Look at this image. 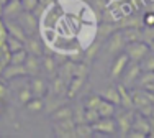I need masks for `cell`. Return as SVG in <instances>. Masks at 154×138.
Segmentation results:
<instances>
[{"label": "cell", "mask_w": 154, "mask_h": 138, "mask_svg": "<svg viewBox=\"0 0 154 138\" xmlns=\"http://www.w3.org/2000/svg\"><path fill=\"white\" fill-rule=\"evenodd\" d=\"M92 128L94 132H105L108 135H113V133H116V122L112 117H105L92 123Z\"/></svg>", "instance_id": "3957f363"}, {"label": "cell", "mask_w": 154, "mask_h": 138, "mask_svg": "<svg viewBox=\"0 0 154 138\" xmlns=\"http://www.w3.org/2000/svg\"><path fill=\"white\" fill-rule=\"evenodd\" d=\"M141 64L136 63V61H131V64L126 66V74H125V81H123V86H128L131 82H134L136 79L139 77L141 74Z\"/></svg>", "instance_id": "52a82bcc"}, {"label": "cell", "mask_w": 154, "mask_h": 138, "mask_svg": "<svg viewBox=\"0 0 154 138\" xmlns=\"http://www.w3.org/2000/svg\"><path fill=\"white\" fill-rule=\"evenodd\" d=\"M87 66L85 64H74V71H72V76H79V77H85L87 76Z\"/></svg>", "instance_id": "4dcf8cb0"}, {"label": "cell", "mask_w": 154, "mask_h": 138, "mask_svg": "<svg viewBox=\"0 0 154 138\" xmlns=\"http://www.w3.org/2000/svg\"><path fill=\"white\" fill-rule=\"evenodd\" d=\"M5 96H7V89H5V86H3V84H0V99L5 97Z\"/></svg>", "instance_id": "ab89813d"}, {"label": "cell", "mask_w": 154, "mask_h": 138, "mask_svg": "<svg viewBox=\"0 0 154 138\" xmlns=\"http://www.w3.org/2000/svg\"><path fill=\"white\" fill-rule=\"evenodd\" d=\"M133 10H134V8L131 7V3H123V5L120 7V12H122V15H123V17H130Z\"/></svg>", "instance_id": "d590c367"}, {"label": "cell", "mask_w": 154, "mask_h": 138, "mask_svg": "<svg viewBox=\"0 0 154 138\" xmlns=\"http://www.w3.org/2000/svg\"><path fill=\"white\" fill-rule=\"evenodd\" d=\"M21 7L26 12H33L38 7V0H21Z\"/></svg>", "instance_id": "836d02e7"}, {"label": "cell", "mask_w": 154, "mask_h": 138, "mask_svg": "<svg viewBox=\"0 0 154 138\" xmlns=\"http://www.w3.org/2000/svg\"><path fill=\"white\" fill-rule=\"evenodd\" d=\"M0 2H2V3H7V2H8V0H0Z\"/></svg>", "instance_id": "b9f144b4"}, {"label": "cell", "mask_w": 154, "mask_h": 138, "mask_svg": "<svg viewBox=\"0 0 154 138\" xmlns=\"http://www.w3.org/2000/svg\"><path fill=\"white\" fill-rule=\"evenodd\" d=\"M18 23L21 25V28L25 30V33H28V35H33L36 31V27H38L36 17L33 15L31 12H26V10H23V12L18 15Z\"/></svg>", "instance_id": "7a4b0ae2"}, {"label": "cell", "mask_w": 154, "mask_h": 138, "mask_svg": "<svg viewBox=\"0 0 154 138\" xmlns=\"http://www.w3.org/2000/svg\"><path fill=\"white\" fill-rule=\"evenodd\" d=\"M116 89H118V92H120V105H123L125 108H131L134 104H133V97H131L130 92L126 90V86L118 84Z\"/></svg>", "instance_id": "4fadbf2b"}, {"label": "cell", "mask_w": 154, "mask_h": 138, "mask_svg": "<svg viewBox=\"0 0 154 138\" xmlns=\"http://www.w3.org/2000/svg\"><path fill=\"white\" fill-rule=\"evenodd\" d=\"M151 51L149 49V45L144 41H131L126 45V54L130 58V61H139L144 59V56H148V53Z\"/></svg>", "instance_id": "6da1fadb"}, {"label": "cell", "mask_w": 154, "mask_h": 138, "mask_svg": "<svg viewBox=\"0 0 154 138\" xmlns=\"http://www.w3.org/2000/svg\"><path fill=\"white\" fill-rule=\"evenodd\" d=\"M5 27H7V31H8V35L15 36V38H18L20 41L25 43V39H26V36H25V30L21 28V25L18 23V21L7 20V21H5Z\"/></svg>", "instance_id": "8fae6325"}, {"label": "cell", "mask_w": 154, "mask_h": 138, "mask_svg": "<svg viewBox=\"0 0 154 138\" xmlns=\"http://www.w3.org/2000/svg\"><path fill=\"white\" fill-rule=\"evenodd\" d=\"M43 64H45V69H46V72H54L56 71V61L53 59V58H49V56H46L45 59H43Z\"/></svg>", "instance_id": "1f68e13d"}, {"label": "cell", "mask_w": 154, "mask_h": 138, "mask_svg": "<svg viewBox=\"0 0 154 138\" xmlns=\"http://www.w3.org/2000/svg\"><path fill=\"white\" fill-rule=\"evenodd\" d=\"M92 125H89V123H80V125H75V136L79 138H89L92 136Z\"/></svg>", "instance_id": "ffe728a7"}, {"label": "cell", "mask_w": 154, "mask_h": 138, "mask_svg": "<svg viewBox=\"0 0 154 138\" xmlns=\"http://www.w3.org/2000/svg\"><path fill=\"white\" fill-rule=\"evenodd\" d=\"M54 120H66V118H72V108L71 107H59L57 110L53 112Z\"/></svg>", "instance_id": "44dd1931"}, {"label": "cell", "mask_w": 154, "mask_h": 138, "mask_svg": "<svg viewBox=\"0 0 154 138\" xmlns=\"http://www.w3.org/2000/svg\"><path fill=\"white\" fill-rule=\"evenodd\" d=\"M59 104H61V100H53V102H49V107H48V112H49V114H51V112L57 110V108L61 107Z\"/></svg>", "instance_id": "f35d334b"}, {"label": "cell", "mask_w": 154, "mask_h": 138, "mask_svg": "<svg viewBox=\"0 0 154 138\" xmlns=\"http://www.w3.org/2000/svg\"><path fill=\"white\" fill-rule=\"evenodd\" d=\"M143 20H144V27H154V13L152 12H149L148 15H144Z\"/></svg>", "instance_id": "8d00e7d4"}, {"label": "cell", "mask_w": 154, "mask_h": 138, "mask_svg": "<svg viewBox=\"0 0 154 138\" xmlns=\"http://www.w3.org/2000/svg\"><path fill=\"white\" fill-rule=\"evenodd\" d=\"M98 48H100V45H98V43H94V45H92V48H89V53H87V58H89V59H92V58L95 56V53L98 51Z\"/></svg>", "instance_id": "74e56055"}, {"label": "cell", "mask_w": 154, "mask_h": 138, "mask_svg": "<svg viewBox=\"0 0 154 138\" xmlns=\"http://www.w3.org/2000/svg\"><path fill=\"white\" fill-rule=\"evenodd\" d=\"M100 97H102L103 100L112 102L113 105H115V104L120 105V92H118V89H116V87H108V89L102 90Z\"/></svg>", "instance_id": "5bb4252c"}, {"label": "cell", "mask_w": 154, "mask_h": 138, "mask_svg": "<svg viewBox=\"0 0 154 138\" xmlns=\"http://www.w3.org/2000/svg\"><path fill=\"white\" fill-rule=\"evenodd\" d=\"M85 82V77H79V76H74V77L71 79V86H69L67 89V96L69 97H74L75 92L82 87V84Z\"/></svg>", "instance_id": "d6986e66"}, {"label": "cell", "mask_w": 154, "mask_h": 138, "mask_svg": "<svg viewBox=\"0 0 154 138\" xmlns=\"http://www.w3.org/2000/svg\"><path fill=\"white\" fill-rule=\"evenodd\" d=\"M98 114H100V117L102 118H105V117H113L115 115V105H113L112 102H108V100H103L102 99V102L100 105H98Z\"/></svg>", "instance_id": "2e32d148"}, {"label": "cell", "mask_w": 154, "mask_h": 138, "mask_svg": "<svg viewBox=\"0 0 154 138\" xmlns=\"http://www.w3.org/2000/svg\"><path fill=\"white\" fill-rule=\"evenodd\" d=\"M7 45H8V49L12 53L20 51V49L25 48V43L20 41L18 38H15V36H12V35H8V38H7Z\"/></svg>", "instance_id": "7402d4cb"}, {"label": "cell", "mask_w": 154, "mask_h": 138, "mask_svg": "<svg viewBox=\"0 0 154 138\" xmlns=\"http://www.w3.org/2000/svg\"><path fill=\"white\" fill-rule=\"evenodd\" d=\"M123 36L128 43L131 41H143V31L141 28H125Z\"/></svg>", "instance_id": "e0dca14e"}, {"label": "cell", "mask_w": 154, "mask_h": 138, "mask_svg": "<svg viewBox=\"0 0 154 138\" xmlns=\"http://www.w3.org/2000/svg\"><path fill=\"white\" fill-rule=\"evenodd\" d=\"M26 56H28V51H25V48L20 49V51L12 53V59H10V64H25V61H26Z\"/></svg>", "instance_id": "cb8c5ba5"}, {"label": "cell", "mask_w": 154, "mask_h": 138, "mask_svg": "<svg viewBox=\"0 0 154 138\" xmlns=\"http://www.w3.org/2000/svg\"><path fill=\"white\" fill-rule=\"evenodd\" d=\"M72 120H74L75 125H80V123H87L85 122V110L82 107L75 108V114L72 115Z\"/></svg>", "instance_id": "83f0119b"}, {"label": "cell", "mask_w": 154, "mask_h": 138, "mask_svg": "<svg viewBox=\"0 0 154 138\" xmlns=\"http://www.w3.org/2000/svg\"><path fill=\"white\" fill-rule=\"evenodd\" d=\"M30 89H31V92H33V96H35V97L43 99V97L46 96V92H48V82L45 81V79L35 77V79H31Z\"/></svg>", "instance_id": "ba28073f"}, {"label": "cell", "mask_w": 154, "mask_h": 138, "mask_svg": "<svg viewBox=\"0 0 154 138\" xmlns=\"http://www.w3.org/2000/svg\"><path fill=\"white\" fill-rule=\"evenodd\" d=\"M25 48L30 54H35V56H41L43 53V48L39 45L38 38H26L25 39Z\"/></svg>", "instance_id": "9a60e30c"}, {"label": "cell", "mask_w": 154, "mask_h": 138, "mask_svg": "<svg viewBox=\"0 0 154 138\" xmlns=\"http://www.w3.org/2000/svg\"><path fill=\"white\" fill-rule=\"evenodd\" d=\"M7 38H8V31H7L3 18H0V56H2L5 51H10L8 45H7Z\"/></svg>", "instance_id": "ac0fdd59"}, {"label": "cell", "mask_w": 154, "mask_h": 138, "mask_svg": "<svg viewBox=\"0 0 154 138\" xmlns=\"http://www.w3.org/2000/svg\"><path fill=\"white\" fill-rule=\"evenodd\" d=\"M141 71H152L154 72V54L146 58L144 56V61L141 63Z\"/></svg>", "instance_id": "f1b7e54d"}, {"label": "cell", "mask_w": 154, "mask_h": 138, "mask_svg": "<svg viewBox=\"0 0 154 138\" xmlns=\"http://www.w3.org/2000/svg\"><path fill=\"white\" fill-rule=\"evenodd\" d=\"M33 97H35V96H33V92H31L30 87H25V89H21V90H20V94H18V99H20V102H21V104H25V105L30 102Z\"/></svg>", "instance_id": "484cf974"}, {"label": "cell", "mask_w": 154, "mask_h": 138, "mask_svg": "<svg viewBox=\"0 0 154 138\" xmlns=\"http://www.w3.org/2000/svg\"><path fill=\"white\" fill-rule=\"evenodd\" d=\"M125 46H126V39H125L123 33H113L107 43V51L110 54H116L122 51Z\"/></svg>", "instance_id": "277c9868"}, {"label": "cell", "mask_w": 154, "mask_h": 138, "mask_svg": "<svg viewBox=\"0 0 154 138\" xmlns=\"http://www.w3.org/2000/svg\"><path fill=\"white\" fill-rule=\"evenodd\" d=\"M100 114H98V110L97 108H85V122L87 123H95L97 120H100Z\"/></svg>", "instance_id": "d4e9b609"}, {"label": "cell", "mask_w": 154, "mask_h": 138, "mask_svg": "<svg viewBox=\"0 0 154 138\" xmlns=\"http://www.w3.org/2000/svg\"><path fill=\"white\" fill-rule=\"evenodd\" d=\"M134 127L136 128H139V130H136V132H149V125H148V122L146 120H143L141 117H136L134 118Z\"/></svg>", "instance_id": "f546056e"}, {"label": "cell", "mask_w": 154, "mask_h": 138, "mask_svg": "<svg viewBox=\"0 0 154 138\" xmlns=\"http://www.w3.org/2000/svg\"><path fill=\"white\" fill-rule=\"evenodd\" d=\"M148 2H151V3H152V2H154V0H148Z\"/></svg>", "instance_id": "7bdbcfd3"}, {"label": "cell", "mask_w": 154, "mask_h": 138, "mask_svg": "<svg viewBox=\"0 0 154 138\" xmlns=\"http://www.w3.org/2000/svg\"><path fill=\"white\" fill-rule=\"evenodd\" d=\"M3 69H5V66H3L2 63H0V76H2V72H3Z\"/></svg>", "instance_id": "60d3db41"}, {"label": "cell", "mask_w": 154, "mask_h": 138, "mask_svg": "<svg viewBox=\"0 0 154 138\" xmlns=\"http://www.w3.org/2000/svg\"><path fill=\"white\" fill-rule=\"evenodd\" d=\"M102 102V97L100 96H92L89 100H87V108H98V105Z\"/></svg>", "instance_id": "e575fe53"}, {"label": "cell", "mask_w": 154, "mask_h": 138, "mask_svg": "<svg viewBox=\"0 0 154 138\" xmlns=\"http://www.w3.org/2000/svg\"><path fill=\"white\" fill-rule=\"evenodd\" d=\"M26 107L30 108V110H33V112H35V110H41V108H43V100L39 99V97H35V99H31L30 102L26 104Z\"/></svg>", "instance_id": "d6a6232c"}, {"label": "cell", "mask_w": 154, "mask_h": 138, "mask_svg": "<svg viewBox=\"0 0 154 138\" xmlns=\"http://www.w3.org/2000/svg\"><path fill=\"white\" fill-rule=\"evenodd\" d=\"M3 15L5 17H18L23 12V7H21V0H8L7 3H3Z\"/></svg>", "instance_id": "30bf717a"}, {"label": "cell", "mask_w": 154, "mask_h": 138, "mask_svg": "<svg viewBox=\"0 0 154 138\" xmlns=\"http://www.w3.org/2000/svg\"><path fill=\"white\" fill-rule=\"evenodd\" d=\"M133 114L131 112H125V114H118L116 115V128H118L120 135H128L131 128V123H133Z\"/></svg>", "instance_id": "5b68a950"}, {"label": "cell", "mask_w": 154, "mask_h": 138, "mask_svg": "<svg viewBox=\"0 0 154 138\" xmlns=\"http://www.w3.org/2000/svg\"><path fill=\"white\" fill-rule=\"evenodd\" d=\"M128 61H130V58H128L126 53H122V54H120V56L115 59L113 67H112V77H113V79H116V77H118V76L125 71V69H126Z\"/></svg>", "instance_id": "9c48e42d"}, {"label": "cell", "mask_w": 154, "mask_h": 138, "mask_svg": "<svg viewBox=\"0 0 154 138\" xmlns=\"http://www.w3.org/2000/svg\"><path fill=\"white\" fill-rule=\"evenodd\" d=\"M49 89H51V94H53V96H59V94H62L64 92V79L54 77L53 82H51V86H49Z\"/></svg>", "instance_id": "603a6c76"}, {"label": "cell", "mask_w": 154, "mask_h": 138, "mask_svg": "<svg viewBox=\"0 0 154 138\" xmlns=\"http://www.w3.org/2000/svg\"><path fill=\"white\" fill-rule=\"evenodd\" d=\"M20 76H26L25 64H8L2 72L3 79H15V77H20Z\"/></svg>", "instance_id": "8992f818"}, {"label": "cell", "mask_w": 154, "mask_h": 138, "mask_svg": "<svg viewBox=\"0 0 154 138\" xmlns=\"http://www.w3.org/2000/svg\"><path fill=\"white\" fill-rule=\"evenodd\" d=\"M152 82H154V72L152 71H143L141 77H139V84L146 87V86L152 84Z\"/></svg>", "instance_id": "4316f807"}, {"label": "cell", "mask_w": 154, "mask_h": 138, "mask_svg": "<svg viewBox=\"0 0 154 138\" xmlns=\"http://www.w3.org/2000/svg\"><path fill=\"white\" fill-rule=\"evenodd\" d=\"M25 69H26V74H30V76H38V72H39V61H38V56L28 53L26 61H25Z\"/></svg>", "instance_id": "7c38bea8"}]
</instances>
